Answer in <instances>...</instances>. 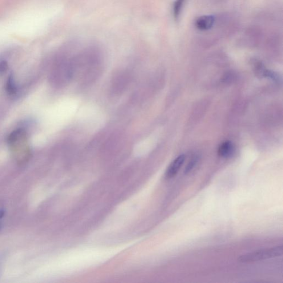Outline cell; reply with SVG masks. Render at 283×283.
Returning a JSON list of instances; mask_svg holds the SVG:
<instances>
[{
  "mask_svg": "<svg viewBox=\"0 0 283 283\" xmlns=\"http://www.w3.org/2000/svg\"><path fill=\"white\" fill-rule=\"evenodd\" d=\"M234 152V147L230 141L223 142L219 147L218 155L222 158H229L232 156Z\"/></svg>",
  "mask_w": 283,
  "mask_h": 283,
  "instance_id": "4",
  "label": "cell"
},
{
  "mask_svg": "<svg viewBox=\"0 0 283 283\" xmlns=\"http://www.w3.org/2000/svg\"><path fill=\"white\" fill-rule=\"evenodd\" d=\"M186 0H175L173 4V15L175 19H178L180 17L182 10L184 7Z\"/></svg>",
  "mask_w": 283,
  "mask_h": 283,
  "instance_id": "6",
  "label": "cell"
},
{
  "mask_svg": "<svg viewBox=\"0 0 283 283\" xmlns=\"http://www.w3.org/2000/svg\"><path fill=\"white\" fill-rule=\"evenodd\" d=\"M6 90L8 94L10 95H15L17 92V85H16L14 75L12 73L10 74L9 78H8Z\"/></svg>",
  "mask_w": 283,
  "mask_h": 283,
  "instance_id": "5",
  "label": "cell"
},
{
  "mask_svg": "<svg viewBox=\"0 0 283 283\" xmlns=\"http://www.w3.org/2000/svg\"><path fill=\"white\" fill-rule=\"evenodd\" d=\"M1 226H2L1 223V222H0V230H1Z\"/></svg>",
  "mask_w": 283,
  "mask_h": 283,
  "instance_id": "11",
  "label": "cell"
},
{
  "mask_svg": "<svg viewBox=\"0 0 283 283\" xmlns=\"http://www.w3.org/2000/svg\"><path fill=\"white\" fill-rule=\"evenodd\" d=\"M283 254L282 246L260 250L254 252L242 255L238 260L243 264L258 262L268 259L281 256Z\"/></svg>",
  "mask_w": 283,
  "mask_h": 283,
  "instance_id": "1",
  "label": "cell"
},
{
  "mask_svg": "<svg viewBox=\"0 0 283 283\" xmlns=\"http://www.w3.org/2000/svg\"><path fill=\"white\" fill-rule=\"evenodd\" d=\"M215 22L214 16L206 15L199 17L195 21V26L201 31H208L212 28Z\"/></svg>",
  "mask_w": 283,
  "mask_h": 283,
  "instance_id": "3",
  "label": "cell"
},
{
  "mask_svg": "<svg viewBox=\"0 0 283 283\" xmlns=\"http://www.w3.org/2000/svg\"><path fill=\"white\" fill-rule=\"evenodd\" d=\"M9 67L8 63L5 61H2L0 62V74L5 73Z\"/></svg>",
  "mask_w": 283,
  "mask_h": 283,
  "instance_id": "9",
  "label": "cell"
},
{
  "mask_svg": "<svg viewBox=\"0 0 283 283\" xmlns=\"http://www.w3.org/2000/svg\"><path fill=\"white\" fill-rule=\"evenodd\" d=\"M198 161V158L197 156H195L192 159H191L188 165H187L186 166L185 169V173L188 174L190 173V171L194 169L195 166H196Z\"/></svg>",
  "mask_w": 283,
  "mask_h": 283,
  "instance_id": "8",
  "label": "cell"
},
{
  "mask_svg": "<svg viewBox=\"0 0 283 283\" xmlns=\"http://www.w3.org/2000/svg\"><path fill=\"white\" fill-rule=\"evenodd\" d=\"M5 215V211L3 210H0V222H1L2 219Z\"/></svg>",
  "mask_w": 283,
  "mask_h": 283,
  "instance_id": "10",
  "label": "cell"
},
{
  "mask_svg": "<svg viewBox=\"0 0 283 283\" xmlns=\"http://www.w3.org/2000/svg\"><path fill=\"white\" fill-rule=\"evenodd\" d=\"M185 157L184 154L179 155L171 163V164L166 169V177L168 179L172 178L177 175L180 170L183 163H184Z\"/></svg>",
  "mask_w": 283,
  "mask_h": 283,
  "instance_id": "2",
  "label": "cell"
},
{
  "mask_svg": "<svg viewBox=\"0 0 283 283\" xmlns=\"http://www.w3.org/2000/svg\"><path fill=\"white\" fill-rule=\"evenodd\" d=\"M23 130L21 129H18L13 131L7 138V143L9 145H13L17 141L19 138L21 137Z\"/></svg>",
  "mask_w": 283,
  "mask_h": 283,
  "instance_id": "7",
  "label": "cell"
}]
</instances>
